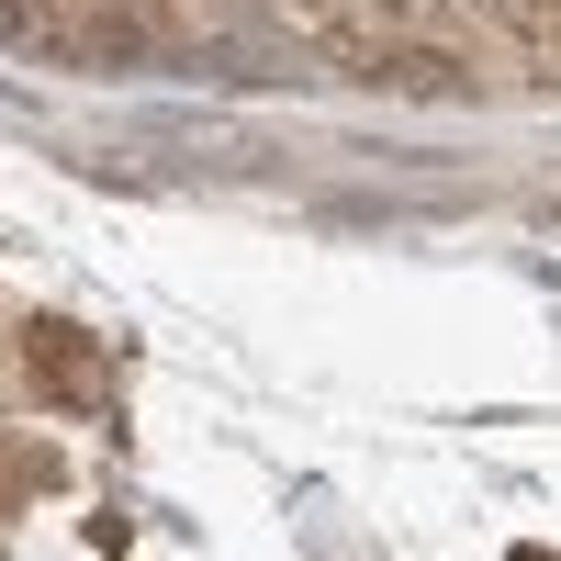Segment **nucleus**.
<instances>
[{
    "label": "nucleus",
    "instance_id": "1",
    "mask_svg": "<svg viewBox=\"0 0 561 561\" xmlns=\"http://www.w3.org/2000/svg\"><path fill=\"white\" fill-rule=\"evenodd\" d=\"M23 370H34V393L57 404V415L102 404V348H90L68 314H23Z\"/></svg>",
    "mask_w": 561,
    "mask_h": 561
}]
</instances>
